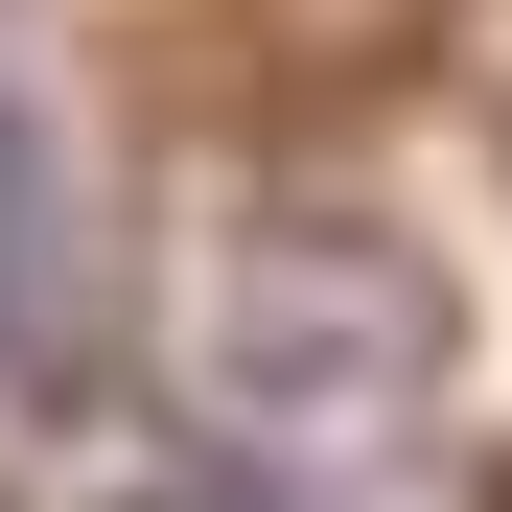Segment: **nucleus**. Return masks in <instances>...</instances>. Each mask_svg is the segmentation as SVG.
<instances>
[{
    "label": "nucleus",
    "mask_w": 512,
    "mask_h": 512,
    "mask_svg": "<svg viewBox=\"0 0 512 512\" xmlns=\"http://www.w3.org/2000/svg\"><path fill=\"white\" fill-rule=\"evenodd\" d=\"M70 326V210H47V140L0 117V350H47Z\"/></svg>",
    "instance_id": "1"
}]
</instances>
